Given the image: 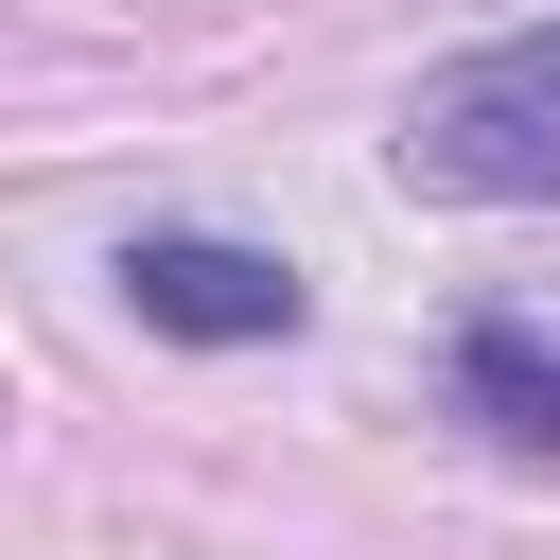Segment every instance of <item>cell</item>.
Instances as JSON below:
<instances>
[{"instance_id": "3957f363", "label": "cell", "mask_w": 560, "mask_h": 560, "mask_svg": "<svg viewBox=\"0 0 560 560\" xmlns=\"http://www.w3.org/2000/svg\"><path fill=\"white\" fill-rule=\"evenodd\" d=\"M455 402H472L490 438H560V332H542V315H472V332H455Z\"/></svg>"}, {"instance_id": "6da1fadb", "label": "cell", "mask_w": 560, "mask_h": 560, "mask_svg": "<svg viewBox=\"0 0 560 560\" xmlns=\"http://www.w3.org/2000/svg\"><path fill=\"white\" fill-rule=\"evenodd\" d=\"M402 192H438V210H542V192H560V18L420 70V105H402Z\"/></svg>"}, {"instance_id": "7a4b0ae2", "label": "cell", "mask_w": 560, "mask_h": 560, "mask_svg": "<svg viewBox=\"0 0 560 560\" xmlns=\"http://www.w3.org/2000/svg\"><path fill=\"white\" fill-rule=\"evenodd\" d=\"M122 298H140V332H175V350H280V332L315 315V280H298L280 245H228V228H140V245H122Z\"/></svg>"}]
</instances>
